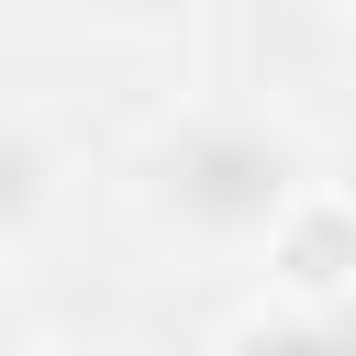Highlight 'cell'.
I'll list each match as a JSON object with an SVG mask.
<instances>
[{
  "label": "cell",
  "mask_w": 356,
  "mask_h": 356,
  "mask_svg": "<svg viewBox=\"0 0 356 356\" xmlns=\"http://www.w3.org/2000/svg\"><path fill=\"white\" fill-rule=\"evenodd\" d=\"M0 345H44V312L22 300V278L0 267Z\"/></svg>",
  "instance_id": "5"
},
{
  "label": "cell",
  "mask_w": 356,
  "mask_h": 356,
  "mask_svg": "<svg viewBox=\"0 0 356 356\" xmlns=\"http://www.w3.org/2000/svg\"><path fill=\"white\" fill-rule=\"evenodd\" d=\"M256 256H267V278H278V289H312V300H323V289H345V278H356V200H345L334 178H300V200L267 222V245H256Z\"/></svg>",
  "instance_id": "2"
},
{
  "label": "cell",
  "mask_w": 356,
  "mask_h": 356,
  "mask_svg": "<svg viewBox=\"0 0 356 356\" xmlns=\"http://www.w3.org/2000/svg\"><path fill=\"white\" fill-rule=\"evenodd\" d=\"M300 178H312L300 134L267 122V111H234V100L167 111V122L122 156L134 211H145L167 245H200V256H256L267 222L300 200Z\"/></svg>",
  "instance_id": "1"
},
{
  "label": "cell",
  "mask_w": 356,
  "mask_h": 356,
  "mask_svg": "<svg viewBox=\"0 0 356 356\" xmlns=\"http://www.w3.org/2000/svg\"><path fill=\"white\" fill-rule=\"evenodd\" d=\"M44 222H56V145L22 111H0V256H22Z\"/></svg>",
  "instance_id": "3"
},
{
  "label": "cell",
  "mask_w": 356,
  "mask_h": 356,
  "mask_svg": "<svg viewBox=\"0 0 356 356\" xmlns=\"http://www.w3.org/2000/svg\"><path fill=\"white\" fill-rule=\"evenodd\" d=\"M345 56H356V0H345Z\"/></svg>",
  "instance_id": "6"
},
{
  "label": "cell",
  "mask_w": 356,
  "mask_h": 356,
  "mask_svg": "<svg viewBox=\"0 0 356 356\" xmlns=\"http://www.w3.org/2000/svg\"><path fill=\"white\" fill-rule=\"evenodd\" d=\"M89 22L122 33V44H178V33L200 22V0H89Z\"/></svg>",
  "instance_id": "4"
}]
</instances>
